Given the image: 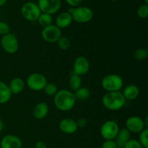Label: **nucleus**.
Here are the masks:
<instances>
[{"instance_id": "f257e3e1", "label": "nucleus", "mask_w": 148, "mask_h": 148, "mask_svg": "<svg viewBox=\"0 0 148 148\" xmlns=\"http://www.w3.org/2000/svg\"><path fill=\"white\" fill-rule=\"evenodd\" d=\"M76 98L73 92L66 89L59 90L53 96V103L61 111H69L75 107Z\"/></svg>"}, {"instance_id": "f03ea898", "label": "nucleus", "mask_w": 148, "mask_h": 148, "mask_svg": "<svg viewBox=\"0 0 148 148\" xmlns=\"http://www.w3.org/2000/svg\"><path fill=\"white\" fill-rule=\"evenodd\" d=\"M126 99L120 91L106 92L102 98V103L106 109L116 111L121 109L126 104Z\"/></svg>"}, {"instance_id": "7ed1b4c3", "label": "nucleus", "mask_w": 148, "mask_h": 148, "mask_svg": "<svg viewBox=\"0 0 148 148\" xmlns=\"http://www.w3.org/2000/svg\"><path fill=\"white\" fill-rule=\"evenodd\" d=\"M68 12L72 15L73 21L77 23H88L93 18V11L90 7L79 6L77 7H69Z\"/></svg>"}, {"instance_id": "20e7f679", "label": "nucleus", "mask_w": 148, "mask_h": 148, "mask_svg": "<svg viewBox=\"0 0 148 148\" xmlns=\"http://www.w3.org/2000/svg\"><path fill=\"white\" fill-rule=\"evenodd\" d=\"M124 85L121 77L116 74H110L104 77L101 80V86L106 92L120 91Z\"/></svg>"}, {"instance_id": "39448f33", "label": "nucleus", "mask_w": 148, "mask_h": 148, "mask_svg": "<svg viewBox=\"0 0 148 148\" xmlns=\"http://www.w3.org/2000/svg\"><path fill=\"white\" fill-rule=\"evenodd\" d=\"M47 83L46 76L39 72H33L30 74L26 79L27 88L33 91L43 90Z\"/></svg>"}, {"instance_id": "423d86ee", "label": "nucleus", "mask_w": 148, "mask_h": 148, "mask_svg": "<svg viewBox=\"0 0 148 148\" xmlns=\"http://www.w3.org/2000/svg\"><path fill=\"white\" fill-rule=\"evenodd\" d=\"M20 13L23 18L30 22L37 21L39 16L41 14L40 9L37 4L32 1H28L23 4L20 9Z\"/></svg>"}, {"instance_id": "0eeeda50", "label": "nucleus", "mask_w": 148, "mask_h": 148, "mask_svg": "<svg viewBox=\"0 0 148 148\" xmlns=\"http://www.w3.org/2000/svg\"><path fill=\"white\" fill-rule=\"evenodd\" d=\"M119 127L116 121L114 120H108L101 125L100 133L105 140H114L119 131Z\"/></svg>"}, {"instance_id": "6e6552de", "label": "nucleus", "mask_w": 148, "mask_h": 148, "mask_svg": "<svg viewBox=\"0 0 148 148\" xmlns=\"http://www.w3.org/2000/svg\"><path fill=\"white\" fill-rule=\"evenodd\" d=\"M0 43L3 50L9 54H14L19 49L18 39L13 33H10L3 36Z\"/></svg>"}, {"instance_id": "1a4fd4ad", "label": "nucleus", "mask_w": 148, "mask_h": 148, "mask_svg": "<svg viewBox=\"0 0 148 148\" xmlns=\"http://www.w3.org/2000/svg\"><path fill=\"white\" fill-rule=\"evenodd\" d=\"M41 37L43 40L47 43H56L62 37V30L55 25H50L42 29Z\"/></svg>"}, {"instance_id": "9d476101", "label": "nucleus", "mask_w": 148, "mask_h": 148, "mask_svg": "<svg viewBox=\"0 0 148 148\" xmlns=\"http://www.w3.org/2000/svg\"><path fill=\"white\" fill-rule=\"evenodd\" d=\"M37 4L41 13L52 15L59 11L62 1L61 0H38Z\"/></svg>"}, {"instance_id": "9b49d317", "label": "nucleus", "mask_w": 148, "mask_h": 148, "mask_svg": "<svg viewBox=\"0 0 148 148\" xmlns=\"http://www.w3.org/2000/svg\"><path fill=\"white\" fill-rule=\"evenodd\" d=\"M126 129L130 131V133H140L144 129H147L145 127L144 120L141 117L137 116H132L129 117L125 123Z\"/></svg>"}, {"instance_id": "f8f14e48", "label": "nucleus", "mask_w": 148, "mask_h": 148, "mask_svg": "<svg viewBox=\"0 0 148 148\" xmlns=\"http://www.w3.org/2000/svg\"><path fill=\"white\" fill-rule=\"evenodd\" d=\"M90 68L89 60L85 56H79L75 59L73 63V73L81 77L86 75L89 72Z\"/></svg>"}, {"instance_id": "ddd939ff", "label": "nucleus", "mask_w": 148, "mask_h": 148, "mask_svg": "<svg viewBox=\"0 0 148 148\" xmlns=\"http://www.w3.org/2000/svg\"><path fill=\"white\" fill-rule=\"evenodd\" d=\"M59 128L62 132L66 134H72L78 130L76 120L71 118H64L59 123Z\"/></svg>"}, {"instance_id": "4468645a", "label": "nucleus", "mask_w": 148, "mask_h": 148, "mask_svg": "<svg viewBox=\"0 0 148 148\" xmlns=\"http://www.w3.org/2000/svg\"><path fill=\"white\" fill-rule=\"evenodd\" d=\"M23 145L21 140L13 134H8L3 137L0 142L1 148H21Z\"/></svg>"}, {"instance_id": "2eb2a0df", "label": "nucleus", "mask_w": 148, "mask_h": 148, "mask_svg": "<svg viewBox=\"0 0 148 148\" xmlns=\"http://www.w3.org/2000/svg\"><path fill=\"white\" fill-rule=\"evenodd\" d=\"M49 111V105L46 102H40L36 104L33 108V116L36 119L41 120L47 116Z\"/></svg>"}, {"instance_id": "dca6fc26", "label": "nucleus", "mask_w": 148, "mask_h": 148, "mask_svg": "<svg viewBox=\"0 0 148 148\" xmlns=\"http://www.w3.org/2000/svg\"><path fill=\"white\" fill-rule=\"evenodd\" d=\"M73 22L72 15L70 13L68 12L67 11L62 12L60 14L57 15L56 18V24L55 25L57 26L61 30L64 28L68 27Z\"/></svg>"}, {"instance_id": "f3484780", "label": "nucleus", "mask_w": 148, "mask_h": 148, "mask_svg": "<svg viewBox=\"0 0 148 148\" xmlns=\"http://www.w3.org/2000/svg\"><path fill=\"white\" fill-rule=\"evenodd\" d=\"M140 88L134 84H130L127 85L123 90L122 94L126 101H134L137 99L140 95Z\"/></svg>"}, {"instance_id": "a211bd4d", "label": "nucleus", "mask_w": 148, "mask_h": 148, "mask_svg": "<svg viewBox=\"0 0 148 148\" xmlns=\"http://www.w3.org/2000/svg\"><path fill=\"white\" fill-rule=\"evenodd\" d=\"M130 139H131V133L130 132V131L127 129L122 128L119 130L114 141L116 143L118 148H123Z\"/></svg>"}, {"instance_id": "6ab92c4d", "label": "nucleus", "mask_w": 148, "mask_h": 148, "mask_svg": "<svg viewBox=\"0 0 148 148\" xmlns=\"http://www.w3.org/2000/svg\"><path fill=\"white\" fill-rule=\"evenodd\" d=\"M8 86L12 95H18L24 90L25 83L22 78L15 77L10 81Z\"/></svg>"}, {"instance_id": "aec40b11", "label": "nucleus", "mask_w": 148, "mask_h": 148, "mask_svg": "<svg viewBox=\"0 0 148 148\" xmlns=\"http://www.w3.org/2000/svg\"><path fill=\"white\" fill-rule=\"evenodd\" d=\"M11 91L9 86L3 81L0 80V104H5L10 101L12 98Z\"/></svg>"}, {"instance_id": "412c9836", "label": "nucleus", "mask_w": 148, "mask_h": 148, "mask_svg": "<svg viewBox=\"0 0 148 148\" xmlns=\"http://www.w3.org/2000/svg\"><path fill=\"white\" fill-rule=\"evenodd\" d=\"M73 93L76 100L80 101H86L90 97V90L85 87H80L79 89L75 90Z\"/></svg>"}, {"instance_id": "4be33fe9", "label": "nucleus", "mask_w": 148, "mask_h": 148, "mask_svg": "<svg viewBox=\"0 0 148 148\" xmlns=\"http://www.w3.org/2000/svg\"><path fill=\"white\" fill-rule=\"evenodd\" d=\"M69 86L72 90L75 91L82 87V79L81 77L76 74L72 73L69 79Z\"/></svg>"}, {"instance_id": "5701e85b", "label": "nucleus", "mask_w": 148, "mask_h": 148, "mask_svg": "<svg viewBox=\"0 0 148 148\" xmlns=\"http://www.w3.org/2000/svg\"><path fill=\"white\" fill-rule=\"evenodd\" d=\"M38 23L43 27H47V26L52 25L53 23V17L52 15L46 13H41L39 16L38 19L37 20Z\"/></svg>"}, {"instance_id": "b1692460", "label": "nucleus", "mask_w": 148, "mask_h": 148, "mask_svg": "<svg viewBox=\"0 0 148 148\" xmlns=\"http://www.w3.org/2000/svg\"><path fill=\"white\" fill-rule=\"evenodd\" d=\"M148 49L147 48H140L134 52V58L137 61H143L147 58Z\"/></svg>"}, {"instance_id": "393cba45", "label": "nucleus", "mask_w": 148, "mask_h": 148, "mask_svg": "<svg viewBox=\"0 0 148 148\" xmlns=\"http://www.w3.org/2000/svg\"><path fill=\"white\" fill-rule=\"evenodd\" d=\"M43 90H44L45 93L49 95V96H54L55 94L59 90H58L56 84L53 83V82H50V83L46 84Z\"/></svg>"}, {"instance_id": "a878e982", "label": "nucleus", "mask_w": 148, "mask_h": 148, "mask_svg": "<svg viewBox=\"0 0 148 148\" xmlns=\"http://www.w3.org/2000/svg\"><path fill=\"white\" fill-rule=\"evenodd\" d=\"M56 43H57L59 49L63 51L68 50L71 46V42L69 39L66 37H63V36H62Z\"/></svg>"}, {"instance_id": "bb28decb", "label": "nucleus", "mask_w": 148, "mask_h": 148, "mask_svg": "<svg viewBox=\"0 0 148 148\" xmlns=\"http://www.w3.org/2000/svg\"><path fill=\"white\" fill-rule=\"evenodd\" d=\"M139 140L144 148H148V129H144L139 133Z\"/></svg>"}, {"instance_id": "cd10ccee", "label": "nucleus", "mask_w": 148, "mask_h": 148, "mask_svg": "<svg viewBox=\"0 0 148 148\" xmlns=\"http://www.w3.org/2000/svg\"><path fill=\"white\" fill-rule=\"evenodd\" d=\"M137 14L140 19H146L148 17V5L143 4L138 7Z\"/></svg>"}, {"instance_id": "c85d7f7f", "label": "nucleus", "mask_w": 148, "mask_h": 148, "mask_svg": "<svg viewBox=\"0 0 148 148\" xmlns=\"http://www.w3.org/2000/svg\"><path fill=\"white\" fill-rule=\"evenodd\" d=\"M123 148H144L140 142L135 139H130Z\"/></svg>"}, {"instance_id": "c756f323", "label": "nucleus", "mask_w": 148, "mask_h": 148, "mask_svg": "<svg viewBox=\"0 0 148 148\" xmlns=\"http://www.w3.org/2000/svg\"><path fill=\"white\" fill-rule=\"evenodd\" d=\"M10 33V26L8 23L4 21H0V36H3Z\"/></svg>"}, {"instance_id": "7c9ffc66", "label": "nucleus", "mask_w": 148, "mask_h": 148, "mask_svg": "<svg viewBox=\"0 0 148 148\" xmlns=\"http://www.w3.org/2000/svg\"><path fill=\"white\" fill-rule=\"evenodd\" d=\"M101 148H118L114 140H105L103 143Z\"/></svg>"}, {"instance_id": "2f4dec72", "label": "nucleus", "mask_w": 148, "mask_h": 148, "mask_svg": "<svg viewBox=\"0 0 148 148\" xmlns=\"http://www.w3.org/2000/svg\"><path fill=\"white\" fill-rule=\"evenodd\" d=\"M83 0H65L66 4L70 7H77L81 5Z\"/></svg>"}, {"instance_id": "473e14b6", "label": "nucleus", "mask_w": 148, "mask_h": 148, "mask_svg": "<svg viewBox=\"0 0 148 148\" xmlns=\"http://www.w3.org/2000/svg\"><path fill=\"white\" fill-rule=\"evenodd\" d=\"M77 124L78 129L79 128H84L87 126L88 124V121L87 120L85 119V118H79L76 121Z\"/></svg>"}, {"instance_id": "72a5a7b5", "label": "nucleus", "mask_w": 148, "mask_h": 148, "mask_svg": "<svg viewBox=\"0 0 148 148\" xmlns=\"http://www.w3.org/2000/svg\"><path fill=\"white\" fill-rule=\"evenodd\" d=\"M35 148H47V146L43 141H38L36 143Z\"/></svg>"}, {"instance_id": "f704fd0d", "label": "nucleus", "mask_w": 148, "mask_h": 148, "mask_svg": "<svg viewBox=\"0 0 148 148\" xmlns=\"http://www.w3.org/2000/svg\"><path fill=\"white\" fill-rule=\"evenodd\" d=\"M4 122H3L2 120L0 119V132H1L3 130H4Z\"/></svg>"}, {"instance_id": "c9c22d12", "label": "nucleus", "mask_w": 148, "mask_h": 148, "mask_svg": "<svg viewBox=\"0 0 148 148\" xmlns=\"http://www.w3.org/2000/svg\"><path fill=\"white\" fill-rule=\"evenodd\" d=\"M7 0H0V7H2V6H4V4L7 3Z\"/></svg>"}, {"instance_id": "e433bc0d", "label": "nucleus", "mask_w": 148, "mask_h": 148, "mask_svg": "<svg viewBox=\"0 0 148 148\" xmlns=\"http://www.w3.org/2000/svg\"><path fill=\"white\" fill-rule=\"evenodd\" d=\"M144 1H145V4H147L148 5V0H144Z\"/></svg>"}, {"instance_id": "4c0bfd02", "label": "nucleus", "mask_w": 148, "mask_h": 148, "mask_svg": "<svg viewBox=\"0 0 148 148\" xmlns=\"http://www.w3.org/2000/svg\"><path fill=\"white\" fill-rule=\"evenodd\" d=\"M109 1H118V0H109Z\"/></svg>"}, {"instance_id": "58836bf2", "label": "nucleus", "mask_w": 148, "mask_h": 148, "mask_svg": "<svg viewBox=\"0 0 148 148\" xmlns=\"http://www.w3.org/2000/svg\"><path fill=\"white\" fill-rule=\"evenodd\" d=\"M27 148H33V147H27Z\"/></svg>"}]
</instances>
